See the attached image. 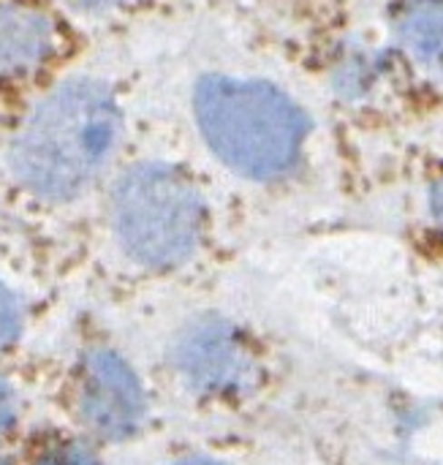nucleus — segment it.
<instances>
[{
	"mask_svg": "<svg viewBox=\"0 0 443 465\" xmlns=\"http://www.w3.org/2000/svg\"><path fill=\"white\" fill-rule=\"evenodd\" d=\"M182 465H212V463H207V460H191V463H182Z\"/></svg>",
	"mask_w": 443,
	"mask_h": 465,
	"instance_id": "obj_13",
	"label": "nucleus"
},
{
	"mask_svg": "<svg viewBox=\"0 0 443 465\" xmlns=\"http://www.w3.org/2000/svg\"><path fill=\"white\" fill-rule=\"evenodd\" d=\"M16 422V401L11 387L0 379V433L8 430Z\"/></svg>",
	"mask_w": 443,
	"mask_h": 465,
	"instance_id": "obj_10",
	"label": "nucleus"
},
{
	"mask_svg": "<svg viewBox=\"0 0 443 465\" xmlns=\"http://www.w3.org/2000/svg\"><path fill=\"white\" fill-rule=\"evenodd\" d=\"M52 52V25L33 8L0 5V74L35 68Z\"/></svg>",
	"mask_w": 443,
	"mask_h": 465,
	"instance_id": "obj_6",
	"label": "nucleus"
},
{
	"mask_svg": "<svg viewBox=\"0 0 443 465\" xmlns=\"http://www.w3.org/2000/svg\"><path fill=\"white\" fill-rule=\"evenodd\" d=\"M35 465H98V460L93 458V452L82 444H74V441H57V444H49L41 455Z\"/></svg>",
	"mask_w": 443,
	"mask_h": 465,
	"instance_id": "obj_8",
	"label": "nucleus"
},
{
	"mask_svg": "<svg viewBox=\"0 0 443 465\" xmlns=\"http://www.w3.org/2000/svg\"><path fill=\"white\" fill-rule=\"evenodd\" d=\"M196 117L210 150L237 174L270 180L300 155L308 123L272 84L207 76L196 90Z\"/></svg>",
	"mask_w": 443,
	"mask_h": 465,
	"instance_id": "obj_2",
	"label": "nucleus"
},
{
	"mask_svg": "<svg viewBox=\"0 0 443 465\" xmlns=\"http://www.w3.org/2000/svg\"><path fill=\"white\" fill-rule=\"evenodd\" d=\"M398 35L425 68L443 71V0H411L398 14Z\"/></svg>",
	"mask_w": 443,
	"mask_h": 465,
	"instance_id": "obj_7",
	"label": "nucleus"
},
{
	"mask_svg": "<svg viewBox=\"0 0 443 465\" xmlns=\"http://www.w3.org/2000/svg\"><path fill=\"white\" fill-rule=\"evenodd\" d=\"M120 134L112 93L76 79L46 95L22 125L11 147L16 180L44 199L79 193L103 166Z\"/></svg>",
	"mask_w": 443,
	"mask_h": 465,
	"instance_id": "obj_1",
	"label": "nucleus"
},
{
	"mask_svg": "<svg viewBox=\"0 0 443 465\" xmlns=\"http://www.w3.org/2000/svg\"><path fill=\"white\" fill-rule=\"evenodd\" d=\"M19 327H22V319H19L16 300H14V294L8 292V286L0 281V349L16 341Z\"/></svg>",
	"mask_w": 443,
	"mask_h": 465,
	"instance_id": "obj_9",
	"label": "nucleus"
},
{
	"mask_svg": "<svg viewBox=\"0 0 443 465\" xmlns=\"http://www.w3.org/2000/svg\"><path fill=\"white\" fill-rule=\"evenodd\" d=\"M430 207H433V218L436 223L443 229V177L433 185V193H430Z\"/></svg>",
	"mask_w": 443,
	"mask_h": 465,
	"instance_id": "obj_11",
	"label": "nucleus"
},
{
	"mask_svg": "<svg viewBox=\"0 0 443 465\" xmlns=\"http://www.w3.org/2000/svg\"><path fill=\"white\" fill-rule=\"evenodd\" d=\"M177 371L191 390L210 398H231L253 379V357L229 324H204L177 349Z\"/></svg>",
	"mask_w": 443,
	"mask_h": 465,
	"instance_id": "obj_5",
	"label": "nucleus"
},
{
	"mask_svg": "<svg viewBox=\"0 0 443 465\" xmlns=\"http://www.w3.org/2000/svg\"><path fill=\"white\" fill-rule=\"evenodd\" d=\"M71 5H76V8H84V11H93V8H103V5H109L112 0H68Z\"/></svg>",
	"mask_w": 443,
	"mask_h": 465,
	"instance_id": "obj_12",
	"label": "nucleus"
},
{
	"mask_svg": "<svg viewBox=\"0 0 443 465\" xmlns=\"http://www.w3.org/2000/svg\"><path fill=\"white\" fill-rule=\"evenodd\" d=\"M76 414L82 425L103 441H125L139 433L147 398L131 365L106 349L90 351L76 376Z\"/></svg>",
	"mask_w": 443,
	"mask_h": 465,
	"instance_id": "obj_4",
	"label": "nucleus"
},
{
	"mask_svg": "<svg viewBox=\"0 0 443 465\" xmlns=\"http://www.w3.org/2000/svg\"><path fill=\"white\" fill-rule=\"evenodd\" d=\"M0 465H11V463H8V460H5V458L0 455Z\"/></svg>",
	"mask_w": 443,
	"mask_h": 465,
	"instance_id": "obj_14",
	"label": "nucleus"
},
{
	"mask_svg": "<svg viewBox=\"0 0 443 465\" xmlns=\"http://www.w3.org/2000/svg\"><path fill=\"white\" fill-rule=\"evenodd\" d=\"M114 232L125 253L155 270L193 256L204 232V204L193 183L172 166L131 169L114 188Z\"/></svg>",
	"mask_w": 443,
	"mask_h": 465,
	"instance_id": "obj_3",
	"label": "nucleus"
}]
</instances>
